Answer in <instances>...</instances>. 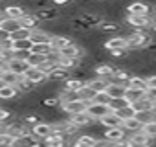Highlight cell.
Masks as SVG:
<instances>
[{"instance_id": "obj_1", "label": "cell", "mask_w": 156, "mask_h": 147, "mask_svg": "<svg viewBox=\"0 0 156 147\" xmlns=\"http://www.w3.org/2000/svg\"><path fill=\"white\" fill-rule=\"evenodd\" d=\"M33 15H35V19L41 22V26L59 20V9H55L53 6H50V8H46V9H39V11H35Z\"/></svg>"}, {"instance_id": "obj_2", "label": "cell", "mask_w": 156, "mask_h": 147, "mask_svg": "<svg viewBox=\"0 0 156 147\" xmlns=\"http://www.w3.org/2000/svg\"><path fill=\"white\" fill-rule=\"evenodd\" d=\"M103 140H107L108 143H119V142H127V132L121 129V127H116V129H105L103 134H101Z\"/></svg>"}, {"instance_id": "obj_3", "label": "cell", "mask_w": 156, "mask_h": 147, "mask_svg": "<svg viewBox=\"0 0 156 147\" xmlns=\"http://www.w3.org/2000/svg\"><path fill=\"white\" fill-rule=\"evenodd\" d=\"M87 107H88L87 101L77 99V101H72V103H64V105H61V110H62L66 116H73V114L87 112Z\"/></svg>"}, {"instance_id": "obj_4", "label": "cell", "mask_w": 156, "mask_h": 147, "mask_svg": "<svg viewBox=\"0 0 156 147\" xmlns=\"http://www.w3.org/2000/svg\"><path fill=\"white\" fill-rule=\"evenodd\" d=\"M75 129H85V127H90V125H94L96 121L87 114V112H81V114H73V116H68L66 118Z\"/></svg>"}, {"instance_id": "obj_5", "label": "cell", "mask_w": 156, "mask_h": 147, "mask_svg": "<svg viewBox=\"0 0 156 147\" xmlns=\"http://www.w3.org/2000/svg\"><path fill=\"white\" fill-rule=\"evenodd\" d=\"M103 50L107 52H114V50H127V41L123 35H116V37H110V39H105L103 41Z\"/></svg>"}, {"instance_id": "obj_6", "label": "cell", "mask_w": 156, "mask_h": 147, "mask_svg": "<svg viewBox=\"0 0 156 147\" xmlns=\"http://www.w3.org/2000/svg\"><path fill=\"white\" fill-rule=\"evenodd\" d=\"M24 79H28L33 87H37V85H42L48 77H46V74L41 68H28L26 74H24Z\"/></svg>"}, {"instance_id": "obj_7", "label": "cell", "mask_w": 156, "mask_h": 147, "mask_svg": "<svg viewBox=\"0 0 156 147\" xmlns=\"http://www.w3.org/2000/svg\"><path fill=\"white\" fill-rule=\"evenodd\" d=\"M125 13L127 15H134V17H149L151 6L143 4V2H134V4H130V6L125 8Z\"/></svg>"}, {"instance_id": "obj_8", "label": "cell", "mask_w": 156, "mask_h": 147, "mask_svg": "<svg viewBox=\"0 0 156 147\" xmlns=\"http://www.w3.org/2000/svg\"><path fill=\"white\" fill-rule=\"evenodd\" d=\"M108 112H110V110H108V107H107V105L88 103V107H87V114H88L94 121H99V120H101V118H105Z\"/></svg>"}, {"instance_id": "obj_9", "label": "cell", "mask_w": 156, "mask_h": 147, "mask_svg": "<svg viewBox=\"0 0 156 147\" xmlns=\"http://www.w3.org/2000/svg\"><path fill=\"white\" fill-rule=\"evenodd\" d=\"M51 132H53V131H51V123H48V121H41V123H37L35 127H31V134H33L37 140H41V142H44Z\"/></svg>"}, {"instance_id": "obj_10", "label": "cell", "mask_w": 156, "mask_h": 147, "mask_svg": "<svg viewBox=\"0 0 156 147\" xmlns=\"http://www.w3.org/2000/svg\"><path fill=\"white\" fill-rule=\"evenodd\" d=\"M114 70H116V66L110 64V63H101V64H96V66H94L96 77H101V79H107V81H110Z\"/></svg>"}, {"instance_id": "obj_11", "label": "cell", "mask_w": 156, "mask_h": 147, "mask_svg": "<svg viewBox=\"0 0 156 147\" xmlns=\"http://www.w3.org/2000/svg\"><path fill=\"white\" fill-rule=\"evenodd\" d=\"M125 87L127 88H132V90H138V92H143V94L147 92V81H145V77L138 76V74H132Z\"/></svg>"}, {"instance_id": "obj_12", "label": "cell", "mask_w": 156, "mask_h": 147, "mask_svg": "<svg viewBox=\"0 0 156 147\" xmlns=\"http://www.w3.org/2000/svg\"><path fill=\"white\" fill-rule=\"evenodd\" d=\"M119 30H121V24L112 22V20H103V22L99 24V28H98V31H99L101 35H112V37L119 35Z\"/></svg>"}, {"instance_id": "obj_13", "label": "cell", "mask_w": 156, "mask_h": 147, "mask_svg": "<svg viewBox=\"0 0 156 147\" xmlns=\"http://www.w3.org/2000/svg\"><path fill=\"white\" fill-rule=\"evenodd\" d=\"M103 129H116V127H121V123H123V120L118 116V114H114V112H108L105 118H101L99 121H98Z\"/></svg>"}, {"instance_id": "obj_14", "label": "cell", "mask_w": 156, "mask_h": 147, "mask_svg": "<svg viewBox=\"0 0 156 147\" xmlns=\"http://www.w3.org/2000/svg\"><path fill=\"white\" fill-rule=\"evenodd\" d=\"M2 13H4V17H8V19H15V20H20L26 13H30V11H26L22 6H17V4H13V6H6L4 9H2Z\"/></svg>"}, {"instance_id": "obj_15", "label": "cell", "mask_w": 156, "mask_h": 147, "mask_svg": "<svg viewBox=\"0 0 156 147\" xmlns=\"http://www.w3.org/2000/svg\"><path fill=\"white\" fill-rule=\"evenodd\" d=\"M51 33H48L46 30H42V28H39V30H35V31H31V37H30V41L33 42V44H50L51 42Z\"/></svg>"}, {"instance_id": "obj_16", "label": "cell", "mask_w": 156, "mask_h": 147, "mask_svg": "<svg viewBox=\"0 0 156 147\" xmlns=\"http://www.w3.org/2000/svg\"><path fill=\"white\" fill-rule=\"evenodd\" d=\"M125 90H127V87H123V85L108 83V87H107L105 94L108 96V99H110V101H112V99H123V96H125Z\"/></svg>"}, {"instance_id": "obj_17", "label": "cell", "mask_w": 156, "mask_h": 147, "mask_svg": "<svg viewBox=\"0 0 156 147\" xmlns=\"http://www.w3.org/2000/svg\"><path fill=\"white\" fill-rule=\"evenodd\" d=\"M85 87H87V88H90L94 94H99V92H105V90H107L108 81H107V79H101V77H92L90 81H87V83H85Z\"/></svg>"}, {"instance_id": "obj_18", "label": "cell", "mask_w": 156, "mask_h": 147, "mask_svg": "<svg viewBox=\"0 0 156 147\" xmlns=\"http://www.w3.org/2000/svg\"><path fill=\"white\" fill-rule=\"evenodd\" d=\"M6 70L11 72V74H15V76H24L26 70H28V64L24 61H20V59H13V61H9L6 64Z\"/></svg>"}, {"instance_id": "obj_19", "label": "cell", "mask_w": 156, "mask_h": 147, "mask_svg": "<svg viewBox=\"0 0 156 147\" xmlns=\"http://www.w3.org/2000/svg\"><path fill=\"white\" fill-rule=\"evenodd\" d=\"M72 77V72H68V70H62V68H59V66H55L50 74H48V81H53V83H59V81H66V79H70Z\"/></svg>"}, {"instance_id": "obj_20", "label": "cell", "mask_w": 156, "mask_h": 147, "mask_svg": "<svg viewBox=\"0 0 156 147\" xmlns=\"http://www.w3.org/2000/svg\"><path fill=\"white\" fill-rule=\"evenodd\" d=\"M20 28H24V30H28V31H35V30L41 28V22L35 19L33 13H26V15L20 19Z\"/></svg>"}, {"instance_id": "obj_21", "label": "cell", "mask_w": 156, "mask_h": 147, "mask_svg": "<svg viewBox=\"0 0 156 147\" xmlns=\"http://www.w3.org/2000/svg\"><path fill=\"white\" fill-rule=\"evenodd\" d=\"M130 76H132V74H129L127 70H123V68H116L108 83H116V85H123V87H125Z\"/></svg>"}, {"instance_id": "obj_22", "label": "cell", "mask_w": 156, "mask_h": 147, "mask_svg": "<svg viewBox=\"0 0 156 147\" xmlns=\"http://www.w3.org/2000/svg\"><path fill=\"white\" fill-rule=\"evenodd\" d=\"M42 143H44V147H66V138L57 132H51Z\"/></svg>"}, {"instance_id": "obj_23", "label": "cell", "mask_w": 156, "mask_h": 147, "mask_svg": "<svg viewBox=\"0 0 156 147\" xmlns=\"http://www.w3.org/2000/svg\"><path fill=\"white\" fill-rule=\"evenodd\" d=\"M134 120H136L141 127H145V125L156 121V114H154L152 110H143V112H136V114H134Z\"/></svg>"}, {"instance_id": "obj_24", "label": "cell", "mask_w": 156, "mask_h": 147, "mask_svg": "<svg viewBox=\"0 0 156 147\" xmlns=\"http://www.w3.org/2000/svg\"><path fill=\"white\" fill-rule=\"evenodd\" d=\"M0 30H4V31H8V33L11 35L13 31L20 30V20H15V19H8V17H4L2 22H0Z\"/></svg>"}, {"instance_id": "obj_25", "label": "cell", "mask_w": 156, "mask_h": 147, "mask_svg": "<svg viewBox=\"0 0 156 147\" xmlns=\"http://www.w3.org/2000/svg\"><path fill=\"white\" fill-rule=\"evenodd\" d=\"M152 105H154V103H151V101L143 96L141 99H138L136 103H132V105H129V107H130L132 112L136 114V112H143V110H152Z\"/></svg>"}, {"instance_id": "obj_26", "label": "cell", "mask_w": 156, "mask_h": 147, "mask_svg": "<svg viewBox=\"0 0 156 147\" xmlns=\"http://www.w3.org/2000/svg\"><path fill=\"white\" fill-rule=\"evenodd\" d=\"M22 76H15V74L4 70L2 72V77H0V85H8V87H17V83L20 81Z\"/></svg>"}, {"instance_id": "obj_27", "label": "cell", "mask_w": 156, "mask_h": 147, "mask_svg": "<svg viewBox=\"0 0 156 147\" xmlns=\"http://www.w3.org/2000/svg\"><path fill=\"white\" fill-rule=\"evenodd\" d=\"M121 129L127 132V136L129 134H132V132H138V131H141L143 127L134 120V118H129V120H123V123H121Z\"/></svg>"}, {"instance_id": "obj_28", "label": "cell", "mask_w": 156, "mask_h": 147, "mask_svg": "<svg viewBox=\"0 0 156 147\" xmlns=\"http://www.w3.org/2000/svg\"><path fill=\"white\" fill-rule=\"evenodd\" d=\"M83 87H85V81L75 79V77H70V79L64 81V90H72V92H77V94H79Z\"/></svg>"}, {"instance_id": "obj_29", "label": "cell", "mask_w": 156, "mask_h": 147, "mask_svg": "<svg viewBox=\"0 0 156 147\" xmlns=\"http://www.w3.org/2000/svg\"><path fill=\"white\" fill-rule=\"evenodd\" d=\"M15 98H20L15 87L0 85V99H15Z\"/></svg>"}, {"instance_id": "obj_30", "label": "cell", "mask_w": 156, "mask_h": 147, "mask_svg": "<svg viewBox=\"0 0 156 147\" xmlns=\"http://www.w3.org/2000/svg\"><path fill=\"white\" fill-rule=\"evenodd\" d=\"M143 96H145L143 92H138V90L127 88V90H125V96H123V99H125V103H127V105H132V103H136L138 99H141Z\"/></svg>"}, {"instance_id": "obj_31", "label": "cell", "mask_w": 156, "mask_h": 147, "mask_svg": "<svg viewBox=\"0 0 156 147\" xmlns=\"http://www.w3.org/2000/svg\"><path fill=\"white\" fill-rule=\"evenodd\" d=\"M11 42H13V41H11ZM31 48H33V42H31L30 39L13 42V52H31Z\"/></svg>"}, {"instance_id": "obj_32", "label": "cell", "mask_w": 156, "mask_h": 147, "mask_svg": "<svg viewBox=\"0 0 156 147\" xmlns=\"http://www.w3.org/2000/svg\"><path fill=\"white\" fill-rule=\"evenodd\" d=\"M53 52V48L50 46V44H33V48H31V53H37V55H42V57H46V55H50Z\"/></svg>"}, {"instance_id": "obj_33", "label": "cell", "mask_w": 156, "mask_h": 147, "mask_svg": "<svg viewBox=\"0 0 156 147\" xmlns=\"http://www.w3.org/2000/svg\"><path fill=\"white\" fill-rule=\"evenodd\" d=\"M30 37H31V31H28V30H24V28H20V30L13 31V33L9 35V39H11L13 42H17V41H26V39H30Z\"/></svg>"}, {"instance_id": "obj_34", "label": "cell", "mask_w": 156, "mask_h": 147, "mask_svg": "<svg viewBox=\"0 0 156 147\" xmlns=\"http://www.w3.org/2000/svg\"><path fill=\"white\" fill-rule=\"evenodd\" d=\"M107 107H108L110 112H119L121 109L127 107V103H125V99H112V101L107 103Z\"/></svg>"}, {"instance_id": "obj_35", "label": "cell", "mask_w": 156, "mask_h": 147, "mask_svg": "<svg viewBox=\"0 0 156 147\" xmlns=\"http://www.w3.org/2000/svg\"><path fill=\"white\" fill-rule=\"evenodd\" d=\"M151 140H156V121H152V123H149V125H145L143 129H141Z\"/></svg>"}, {"instance_id": "obj_36", "label": "cell", "mask_w": 156, "mask_h": 147, "mask_svg": "<svg viewBox=\"0 0 156 147\" xmlns=\"http://www.w3.org/2000/svg\"><path fill=\"white\" fill-rule=\"evenodd\" d=\"M110 99H108V96L105 94V92H99V94H96L94 96V99H92V103H98V105H107Z\"/></svg>"}, {"instance_id": "obj_37", "label": "cell", "mask_w": 156, "mask_h": 147, "mask_svg": "<svg viewBox=\"0 0 156 147\" xmlns=\"http://www.w3.org/2000/svg\"><path fill=\"white\" fill-rule=\"evenodd\" d=\"M114 114H118L121 120H129V118H134V112H132V109H130L129 105H127L125 109H121L119 112H114Z\"/></svg>"}, {"instance_id": "obj_38", "label": "cell", "mask_w": 156, "mask_h": 147, "mask_svg": "<svg viewBox=\"0 0 156 147\" xmlns=\"http://www.w3.org/2000/svg\"><path fill=\"white\" fill-rule=\"evenodd\" d=\"M59 59H61V55H59V52H55V50H53L50 55H46V63H48V64H51V66H57Z\"/></svg>"}, {"instance_id": "obj_39", "label": "cell", "mask_w": 156, "mask_h": 147, "mask_svg": "<svg viewBox=\"0 0 156 147\" xmlns=\"http://www.w3.org/2000/svg\"><path fill=\"white\" fill-rule=\"evenodd\" d=\"M145 98H147L151 103H156V88H147V92H145Z\"/></svg>"}, {"instance_id": "obj_40", "label": "cell", "mask_w": 156, "mask_h": 147, "mask_svg": "<svg viewBox=\"0 0 156 147\" xmlns=\"http://www.w3.org/2000/svg\"><path fill=\"white\" fill-rule=\"evenodd\" d=\"M145 81H147V88H156V74H152V76H147Z\"/></svg>"}, {"instance_id": "obj_41", "label": "cell", "mask_w": 156, "mask_h": 147, "mask_svg": "<svg viewBox=\"0 0 156 147\" xmlns=\"http://www.w3.org/2000/svg\"><path fill=\"white\" fill-rule=\"evenodd\" d=\"M4 41H9V33L4 31V30H0V44H2Z\"/></svg>"}, {"instance_id": "obj_42", "label": "cell", "mask_w": 156, "mask_h": 147, "mask_svg": "<svg viewBox=\"0 0 156 147\" xmlns=\"http://www.w3.org/2000/svg\"><path fill=\"white\" fill-rule=\"evenodd\" d=\"M127 147H151L147 143H127Z\"/></svg>"}, {"instance_id": "obj_43", "label": "cell", "mask_w": 156, "mask_h": 147, "mask_svg": "<svg viewBox=\"0 0 156 147\" xmlns=\"http://www.w3.org/2000/svg\"><path fill=\"white\" fill-rule=\"evenodd\" d=\"M66 147H85V145H81V143H77V142H72V143H68Z\"/></svg>"}, {"instance_id": "obj_44", "label": "cell", "mask_w": 156, "mask_h": 147, "mask_svg": "<svg viewBox=\"0 0 156 147\" xmlns=\"http://www.w3.org/2000/svg\"><path fill=\"white\" fill-rule=\"evenodd\" d=\"M2 19H4V13H2V11H0V22H2Z\"/></svg>"}, {"instance_id": "obj_45", "label": "cell", "mask_w": 156, "mask_h": 147, "mask_svg": "<svg viewBox=\"0 0 156 147\" xmlns=\"http://www.w3.org/2000/svg\"><path fill=\"white\" fill-rule=\"evenodd\" d=\"M151 30H152V31H154V33H156V24H154V26H152V28H151Z\"/></svg>"}, {"instance_id": "obj_46", "label": "cell", "mask_w": 156, "mask_h": 147, "mask_svg": "<svg viewBox=\"0 0 156 147\" xmlns=\"http://www.w3.org/2000/svg\"><path fill=\"white\" fill-rule=\"evenodd\" d=\"M0 147H11V145H0Z\"/></svg>"}]
</instances>
